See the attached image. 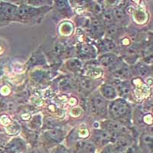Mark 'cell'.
I'll use <instances>...</instances> for the list:
<instances>
[{
  "mask_svg": "<svg viewBox=\"0 0 153 153\" xmlns=\"http://www.w3.org/2000/svg\"><path fill=\"white\" fill-rule=\"evenodd\" d=\"M109 113L113 120L126 121L131 116V108L126 101L119 99L110 103Z\"/></svg>",
  "mask_w": 153,
  "mask_h": 153,
  "instance_id": "cell-1",
  "label": "cell"
},
{
  "mask_svg": "<svg viewBox=\"0 0 153 153\" xmlns=\"http://www.w3.org/2000/svg\"><path fill=\"white\" fill-rule=\"evenodd\" d=\"M91 106L94 113L101 117L106 116L107 112V103L104 98L99 94H95L91 97Z\"/></svg>",
  "mask_w": 153,
  "mask_h": 153,
  "instance_id": "cell-2",
  "label": "cell"
},
{
  "mask_svg": "<svg viewBox=\"0 0 153 153\" xmlns=\"http://www.w3.org/2000/svg\"><path fill=\"white\" fill-rule=\"evenodd\" d=\"M19 8L13 4L8 2L0 3V19L1 20H11L14 19L17 16V12Z\"/></svg>",
  "mask_w": 153,
  "mask_h": 153,
  "instance_id": "cell-3",
  "label": "cell"
},
{
  "mask_svg": "<svg viewBox=\"0 0 153 153\" xmlns=\"http://www.w3.org/2000/svg\"><path fill=\"white\" fill-rule=\"evenodd\" d=\"M47 7L40 8V9H37V8L30 7L28 5H21L20 7L18 9L17 16L20 18H32L35 16H38V15L42 14V12H47L48 11L45 10Z\"/></svg>",
  "mask_w": 153,
  "mask_h": 153,
  "instance_id": "cell-4",
  "label": "cell"
},
{
  "mask_svg": "<svg viewBox=\"0 0 153 153\" xmlns=\"http://www.w3.org/2000/svg\"><path fill=\"white\" fill-rule=\"evenodd\" d=\"M26 149L24 140L20 138H15L6 145L5 151L8 153H22Z\"/></svg>",
  "mask_w": 153,
  "mask_h": 153,
  "instance_id": "cell-5",
  "label": "cell"
},
{
  "mask_svg": "<svg viewBox=\"0 0 153 153\" xmlns=\"http://www.w3.org/2000/svg\"><path fill=\"white\" fill-rule=\"evenodd\" d=\"M102 126L105 130L111 132L112 134H123L127 132V129L124 126L114 120H108L102 123Z\"/></svg>",
  "mask_w": 153,
  "mask_h": 153,
  "instance_id": "cell-6",
  "label": "cell"
},
{
  "mask_svg": "<svg viewBox=\"0 0 153 153\" xmlns=\"http://www.w3.org/2000/svg\"><path fill=\"white\" fill-rule=\"evenodd\" d=\"M65 132L61 129H51L48 132H45V137L47 140L53 143H59L65 137Z\"/></svg>",
  "mask_w": 153,
  "mask_h": 153,
  "instance_id": "cell-7",
  "label": "cell"
},
{
  "mask_svg": "<svg viewBox=\"0 0 153 153\" xmlns=\"http://www.w3.org/2000/svg\"><path fill=\"white\" fill-rule=\"evenodd\" d=\"M76 147L78 153H95V146L90 141L80 140L76 142Z\"/></svg>",
  "mask_w": 153,
  "mask_h": 153,
  "instance_id": "cell-8",
  "label": "cell"
},
{
  "mask_svg": "<svg viewBox=\"0 0 153 153\" xmlns=\"http://www.w3.org/2000/svg\"><path fill=\"white\" fill-rule=\"evenodd\" d=\"M100 93L103 98L107 100H114L117 97V91L112 84H105L100 87Z\"/></svg>",
  "mask_w": 153,
  "mask_h": 153,
  "instance_id": "cell-9",
  "label": "cell"
},
{
  "mask_svg": "<svg viewBox=\"0 0 153 153\" xmlns=\"http://www.w3.org/2000/svg\"><path fill=\"white\" fill-rule=\"evenodd\" d=\"M94 137L97 143L105 144L110 142L113 139V135L106 130H97L94 132Z\"/></svg>",
  "mask_w": 153,
  "mask_h": 153,
  "instance_id": "cell-10",
  "label": "cell"
},
{
  "mask_svg": "<svg viewBox=\"0 0 153 153\" xmlns=\"http://www.w3.org/2000/svg\"><path fill=\"white\" fill-rule=\"evenodd\" d=\"M115 85L117 87V91L121 97H128L131 94V87L129 84L126 81H123V80H115ZM115 87V88H116Z\"/></svg>",
  "mask_w": 153,
  "mask_h": 153,
  "instance_id": "cell-11",
  "label": "cell"
},
{
  "mask_svg": "<svg viewBox=\"0 0 153 153\" xmlns=\"http://www.w3.org/2000/svg\"><path fill=\"white\" fill-rule=\"evenodd\" d=\"M140 145L143 151L151 152L152 149V136L149 133H144L140 139Z\"/></svg>",
  "mask_w": 153,
  "mask_h": 153,
  "instance_id": "cell-12",
  "label": "cell"
},
{
  "mask_svg": "<svg viewBox=\"0 0 153 153\" xmlns=\"http://www.w3.org/2000/svg\"><path fill=\"white\" fill-rule=\"evenodd\" d=\"M99 21L102 25H113L115 19L113 17V11L112 10H105L100 15Z\"/></svg>",
  "mask_w": 153,
  "mask_h": 153,
  "instance_id": "cell-13",
  "label": "cell"
},
{
  "mask_svg": "<svg viewBox=\"0 0 153 153\" xmlns=\"http://www.w3.org/2000/svg\"><path fill=\"white\" fill-rule=\"evenodd\" d=\"M116 61H117V56L113 53H107V54H103L100 58V65L104 67L111 66Z\"/></svg>",
  "mask_w": 153,
  "mask_h": 153,
  "instance_id": "cell-14",
  "label": "cell"
},
{
  "mask_svg": "<svg viewBox=\"0 0 153 153\" xmlns=\"http://www.w3.org/2000/svg\"><path fill=\"white\" fill-rule=\"evenodd\" d=\"M96 83L97 82L94 80L88 77H84L82 78L80 80L79 84H80V88L84 91H91L93 89L96 87Z\"/></svg>",
  "mask_w": 153,
  "mask_h": 153,
  "instance_id": "cell-15",
  "label": "cell"
},
{
  "mask_svg": "<svg viewBox=\"0 0 153 153\" xmlns=\"http://www.w3.org/2000/svg\"><path fill=\"white\" fill-rule=\"evenodd\" d=\"M91 29L94 35H103V25L101 24L99 19H94L91 21Z\"/></svg>",
  "mask_w": 153,
  "mask_h": 153,
  "instance_id": "cell-16",
  "label": "cell"
},
{
  "mask_svg": "<svg viewBox=\"0 0 153 153\" xmlns=\"http://www.w3.org/2000/svg\"><path fill=\"white\" fill-rule=\"evenodd\" d=\"M113 14L115 21H125L126 18V13L125 9L119 7V6L114 8V9L113 10Z\"/></svg>",
  "mask_w": 153,
  "mask_h": 153,
  "instance_id": "cell-17",
  "label": "cell"
},
{
  "mask_svg": "<svg viewBox=\"0 0 153 153\" xmlns=\"http://www.w3.org/2000/svg\"><path fill=\"white\" fill-rule=\"evenodd\" d=\"M103 74V72L100 68H90L85 71V75L87 76L88 78H98L100 77Z\"/></svg>",
  "mask_w": 153,
  "mask_h": 153,
  "instance_id": "cell-18",
  "label": "cell"
},
{
  "mask_svg": "<svg viewBox=\"0 0 153 153\" xmlns=\"http://www.w3.org/2000/svg\"><path fill=\"white\" fill-rule=\"evenodd\" d=\"M106 34H107V36L109 38H117L120 35V27L115 25H111L107 28Z\"/></svg>",
  "mask_w": 153,
  "mask_h": 153,
  "instance_id": "cell-19",
  "label": "cell"
},
{
  "mask_svg": "<svg viewBox=\"0 0 153 153\" xmlns=\"http://www.w3.org/2000/svg\"><path fill=\"white\" fill-rule=\"evenodd\" d=\"M45 126L48 129H57L60 126V123L55 119L51 118V117H46L45 119Z\"/></svg>",
  "mask_w": 153,
  "mask_h": 153,
  "instance_id": "cell-20",
  "label": "cell"
},
{
  "mask_svg": "<svg viewBox=\"0 0 153 153\" xmlns=\"http://www.w3.org/2000/svg\"><path fill=\"white\" fill-rule=\"evenodd\" d=\"M135 71L137 73V74L140 75V76H146L148 75L150 72V70L149 69L148 66L145 65L143 63H139L135 67Z\"/></svg>",
  "mask_w": 153,
  "mask_h": 153,
  "instance_id": "cell-21",
  "label": "cell"
},
{
  "mask_svg": "<svg viewBox=\"0 0 153 153\" xmlns=\"http://www.w3.org/2000/svg\"><path fill=\"white\" fill-rule=\"evenodd\" d=\"M81 66V62L78 59H71L67 62V67L72 71H76L77 70L80 69Z\"/></svg>",
  "mask_w": 153,
  "mask_h": 153,
  "instance_id": "cell-22",
  "label": "cell"
},
{
  "mask_svg": "<svg viewBox=\"0 0 153 153\" xmlns=\"http://www.w3.org/2000/svg\"><path fill=\"white\" fill-rule=\"evenodd\" d=\"M94 51H93V48L88 45H84L80 48V54L83 57H92V54Z\"/></svg>",
  "mask_w": 153,
  "mask_h": 153,
  "instance_id": "cell-23",
  "label": "cell"
},
{
  "mask_svg": "<svg viewBox=\"0 0 153 153\" xmlns=\"http://www.w3.org/2000/svg\"><path fill=\"white\" fill-rule=\"evenodd\" d=\"M48 74L45 71H35L32 74V77L35 81H45L47 78Z\"/></svg>",
  "mask_w": 153,
  "mask_h": 153,
  "instance_id": "cell-24",
  "label": "cell"
},
{
  "mask_svg": "<svg viewBox=\"0 0 153 153\" xmlns=\"http://www.w3.org/2000/svg\"><path fill=\"white\" fill-rule=\"evenodd\" d=\"M6 132L9 135H16L19 132V126L16 123H12L6 127Z\"/></svg>",
  "mask_w": 153,
  "mask_h": 153,
  "instance_id": "cell-25",
  "label": "cell"
},
{
  "mask_svg": "<svg viewBox=\"0 0 153 153\" xmlns=\"http://www.w3.org/2000/svg\"><path fill=\"white\" fill-rule=\"evenodd\" d=\"M103 46L106 51H113L117 48L114 42L110 39H105L103 42Z\"/></svg>",
  "mask_w": 153,
  "mask_h": 153,
  "instance_id": "cell-26",
  "label": "cell"
},
{
  "mask_svg": "<svg viewBox=\"0 0 153 153\" xmlns=\"http://www.w3.org/2000/svg\"><path fill=\"white\" fill-rule=\"evenodd\" d=\"M60 86H61V88L63 89L64 91H67V90H70L71 88L72 84L71 80L68 79H64L63 80H61Z\"/></svg>",
  "mask_w": 153,
  "mask_h": 153,
  "instance_id": "cell-27",
  "label": "cell"
},
{
  "mask_svg": "<svg viewBox=\"0 0 153 153\" xmlns=\"http://www.w3.org/2000/svg\"><path fill=\"white\" fill-rule=\"evenodd\" d=\"M92 10L93 12L97 15H100L102 12H103V7L101 6V5L100 3H94L93 4V6H92Z\"/></svg>",
  "mask_w": 153,
  "mask_h": 153,
  "instance_id": "cell-28",
  "label": "cell"
},
{
  "mask_svg": "<svg viewBox=\"0 0 153 153\" xmlns=\"http://www.w3.org/2000/svg\"><path fill=\"white\" fill-rule=\"evenodd\" d=\"M89 136L88 129L84 128V129H80L78 132V136L80 138H86Z\"/></svg>",
  "mask_w": 153,
  "mask_h": 153,
  "instance_id": "cell-29",
  "label": "cell"
},
{
  "mask_svg": "<svg viewBox=\"0 0 153 153\" xmlns=\"http://www.w3.org/2000/svg\"><path fill=\"white\" fill-rule=\"evenodd\" d=\"M124 153H137V149L134 146H128L124 149Z\"/></svg>",
  "mask_w": 153,
  "mask_h": 153,
  "instance_id": "cell-30",
  "label": "cell"
},
{
  "mask_svg": "<svg viewBox=\"0 0 153 153\" xmlns=\"http://www.w3.org/2000/svg\"><path fill=\"white\" fill-rule=\"evenodd\" d=\"M54 153H71V152H70L66 148H65V146H59L57 149H56Z\"/></svg>",
  "mask_w": 153,
  "mask_h": 153,
  "instance_id": "cell-31",
  "label": "cell"
},
{
  "mask_svg": "<svg viewBox=\"0 0 153 153\" xmlns=\"http://www.w3.org/2000/svg\"><path fill=\"white\" fill-rule=\"evenodd\" d=\"M31 153H38V152H31Z\"/></svg>",
  "mask_w": 153,
  "mask_h": 153,
  "instance_id": "cell-32",
  "label": "cell"
}]
</instances>
